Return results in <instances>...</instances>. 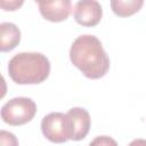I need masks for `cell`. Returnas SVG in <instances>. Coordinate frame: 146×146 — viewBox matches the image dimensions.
Listing matches in <instances>:
<instances>
[{
	"label": "cell",
	"mask_w": 146,
	"mask_h": 146,
	"mask_svg": "<svg viewBox=\"0 0 146 146\" xmlns=\"http://www.w3.org/2000/svg\"><path fill=\"white\" fill-rule=\"evenodd\" d=\"M103 16V9L98 1L82 0L74 6V19L78 24L87 27L96 26Z\"/></svg>",
	"instance_id": "obj_6"
},
{
	"label": "cell",
	"mask_w": 146,
	"mask_h": 146,
	"mask_svg": "<svg viewBox=\"0 0 146 146\" xmlns=\"http://www.w3.org/2000/svg\"><path fill=\"white\" fill-rule=\"evenodd\" d=\"M42 135L51 143L62 144L70 140L67 116L60 112H52L43 116L41 121Z\"/></svg>",
	"instance_id": "obj_4"
},
{
	"label": "cell",
	"mask_w": 146,
	"mask_h": 146,
	"mask_svg": "<svg viewBox=\"0 0 146 146\" xmlns=\"http://www.w3.org/2000/svg\"><path fill=\"white\" fill-rule=\"evenodd\" d=\"M128 146H146V140H145V139H140V138H138V139L132 140Z\"/></svg>",
	"instance_id": "obj_13"
},
{
	"label": "cell",
	"mask_w": 146,
	"mask_h": 146,
	"mask_svg": "<svg viewBox=\"0 0 146 146\" xmlns=\"http://www.w3.org/2000/svg\"><path fill=\"white\" fill-rule=\"evenodd\" d=\"M70 59L88 79H100L110 70V58L100 40L91 34L80 35L73 41Z\"/></svg>",
	"instance_id": "obj_1"
},
{
	"label": "cell",
	"mask_w": 146,
	"mask_h": 146,
	"mask_svg": "<svg viewBox=\"0 0 146 146\" xmlns=\"http://www.w3.org/2000/svg\"><path fill=\"white\" fill-rule=\"evenodd\" d=\"M36 113V104L27 97H15L1 107V119L9 125H23Z\"/></svg>",
	"instance_id": "obj_3"
},
{
	"label": "cell",
	"mask_w": 146,
	"mask_h": 146,
	"mask_svg": "<svg viewBox=\"0 0 146 146\" xmlns=\"http://www.w3.org/2000/svg\"><path fill=\"white\" fill-rule=\"evenodd\" d=\"M0 146H19L17 137L9 131H0Z\"/></svg>",
	"instance_id": "obj_10"
},
{
	"label": "cell",
	"mask_w": 146,
	"mask_h": 146,
	"mask_svg": "<svg viewBox=\"0 0 146 146\" xmlns=\"http://www.w3.org/2000/svg\"><path fill=\"white\" fill-rule=\"evenodd\" d=\"M89 146H119L116 140H114L110 136H98L92 139Z\"/></svg>",
	"instance_id": "obj_11"
},
{
	"label": "cell",
	"mask_w": 146,
	"mask_h": 146,
	"mask_svg": "<svg viewBox=\"0 0 146 146\" xmlns=\"http://www.w3.org/2000/svg\"><path fill=\"white\" fill-rule=\"evenodd\" d=\"M68 131H70V140L79 141L87 137L91 119L89 112L83 107H72L66 113Z\"/></svg>",
	"instance_id": "obj_5"
},
{
	"label": "cell",
	"mask_w": 146,
	"mask_h": 146,
	"mask_svg": "<svg viewBox=\"0 0 146 146\" xmlns=\"http://www.w3.org/2000/svg\"><path fill=\"white\" fill-rule=\"evenodd\" d=\"M144 1L143 0H113L111 1L112 10L115 15L120 17H128L139 11V9L143 7Z\"/></svg>",
	"instance_id": "obj_9"
},
{
	"label": "cell",
	"mask_w": 146,
	"mask_h": 146,
	"mask_svg": "<svg viewBox=\"0 0 146 146\" xmlns=\"http://www.w3.org/2000/svg\"><path fill=\"white\" fill-rule=\"evenodd\" d=\"M8 74L17 84H39L50 74V62L40 52H19L8 63Z\"/></svg>",
	"instance_id": "obj_2"
},
{
	"label": "cell",
	"mask_w": 146,
	"mask_h": 146,
	"mask_svg": "<svg viewBox=\"0 0 146 146\" xmlns=\"http://www.w3.org/2000/svg\"><path fill=\"white\" fill-rule=\"evenodd\" d=\"M24 2L23 1H0V6L2 7L3 10H10L14 11L16 9H18Z\"/></svg>",
	"instance_id": "obj_12"
},
{
	"label": "cell",
	"mask_w": 146,
	"mask_h": 146,
	"mask_svg": "<svg viewBox=\"0 0 146 146\" xmlns=\"http://www.w3.org/2000/svg\"><path fill=\"white\" fill-rule=\"evenodd\" d=\"M38 6L41 16L52 23H58L67 19L72 10V3L70 0L39 1Z\"/></svg>",
	"instance_id": "obj_7"
},
{
	"label": "cell",
	"mask_w": 146,
	"mask_h": 146,
	"mask_svg": "<svg viewBox=\"0 0 146 146\" xmlns=\"http://www.w3.org/2000/svg\"><path fill=\"white\" fill-rule=\"evenodd\" d=\"M21 41V31L14 23L0 24V50L7 52L15 49Z\"/></svg>",
	"instance_id": "obj_8"
}]
</instances>
